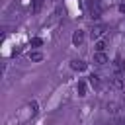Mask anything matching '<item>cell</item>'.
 Segmentation results:
<instances>
[{"instance_id":"1","label":"cell","mask_w":125,"mask_h":125,"mask_svg":"<svg viewBox=\"0 0 125 125\" xmlns=\"http://www.w3.org/2000/svg\"><path fill=\"white\" fill-rule=\"evenodd\" d=\"M104 33H105V25H104V23H98V25H94V27H92V31H90L92 39H98V37H102Z\"/></svg>"},{"instance_id":"2","label":"cell","mask_w":125,"mask_h":125,"mask_svg":"<svg viewBox=\"0 0 125 125\" xmlns=\"http://www.w3.org/2000/svg\"><path fill=\"white\" fill-rule=\"evenodd\" d=\"M105 62H107V55H105V53H96V55H94V64L104 66Z\"/></svg>"},{"instance_id":"3","label":"cell","mask_w":125,"mask_h":125,"mask_svg":"<svg viewBox=\"0 0 125 125\" xmlns=\"http://www.w3.org/2000/svg\"><path fill=\"white\" fill-rule=\"evenodd\" d=\"M70 68H72V70H78V72H80V70H86V62L80 61V59H74V61L70 62Z\"/></svg>"},{"instance_id":"4","label":"cell","mask_w":125,"mask_h":125,"mask_svg":"<svg viewBox=\"0 0 125 125\" xmlns=\"http://www.w3.org/2000/svg\"><path fill=\"white\" fill-rule=\"evenodd\" d=\"M82 41H84V31H82V29L74 31V35H72V43H74V45H80Z\"/></svg>"},{"instance_id":"5","label":"cell","mask_w":125,"mask_h":125,"mask_svg":"<svg viewBox=\"0 0 125 125\" xmlns=\"http://www.w3.org/2000/svg\"><path fill=\"white\" fill-rule=\"evenodd\" d=\"M29 61H33V62H41V61H43V53H39V51H31V53H29Z\"/></svg>"},{"instance_id":"6","label":"cell","mask_w":125,"mask_h":125,"mask_svg":"<svg viewBox=\"0 0 125 125\" xmlns=\"http://www.w3.org/2000/svg\"><path fill=\"white\" fill-rule=\"evenodd\" d=\"M113 68H115V74H121V72H123V61H121V57H117V59H115Z\"/></svg>"},{"instance_id":"7","label":"cell","mask_w":125,"mask_h":125,"mask_svg":"<svg viewBox=\"0 0 125 125\" xmlns=\"http://www.w3.org/2000/svg\"><path fill=\"white\" fill-rule=\"evenodd\" d=\"M76 92H78V96H86V82H84V80H78Z\"/></svg>"},{"instance_id":"8","label":"cell","mask_w":125,"mask_h":125,"mask_svg":"<svg viewBox=\"0 0 125 125\" xmlns=\"http://www.w3.org/2000/svg\"><path fill=\"white\" fill-rule=\"evenodd\" d=\"M113 86H115V88H123V78H121V74H115V76H113Z\"/></svg>"},{"instance_id":"9","label":"cell","mask_w":125,"mask_h":125,"mask_svg":"<svg viewBox=\"0 0 125 125\" xmlns=\"http://www.w3.org/2000/svg\"><path fill=\"white\" fill-rule=\"evenodd\" d=\"M94 47H96V53H104V49H105V41H104V39H100Z\"/></svg>"},{"instance_id":"10","label":"cell","mask_w":125,"mask_h":125,"mask_svg":"<svg viewBox=\"0 0 125 125\" xmlns=\"http://www.w3.org/2000/svg\"><path fill=\"white\" fill-rule=\"evenodd\" d=\"M41 45H43V39L41 37H33L31 39V47H41Z\"/></svg>"},{"instance_id":"11","label":"cell","mask_w":125,"mask_h":125,"mask_svg":"<svg viewBox=\"0 0 125 125\" xmlns=\"http://www.w3.org/2000/svg\"><path fill=\"white\" fill-rule=\"evenodd\" d=\"M41 6H43V0H33V12L35 14L41 10Z\"/></svg>"},{"instance_id":"12","label":"cell","mask_w":125,"mask_h":125,"mask_svg":"<svg viewBox=\"0 0 125 125\" xmlns=\"http://www.w3.org/2000/svg\"><path fill=\"white\" fill-rule=\"evenodd\" d=\"M90 84H92V86H98V84H100V76H98V74H92V76H90Z\"/></svg>"},{"instance_id":"13","label":"cell","mask_w":125,"mask_h":125,"mask_svg":"<svg viewBox=\"0 0 125 125\" xmlns=\"http://www.w3.org/2000/svg\"><path fill=\"white\" fill-rule=\"evenodd\" d=\"M119 12H121V14H125V2H123V4H119Z\"/></svg>"}]
</instances>
